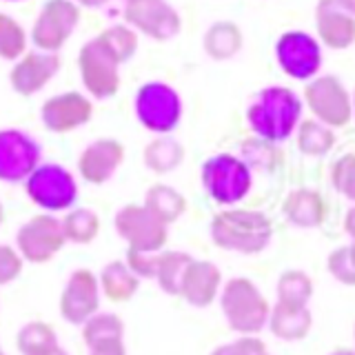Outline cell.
<instances>
[{"label":"cell","instance_id":"obj_12","mask_svg":"<svg viewBox=\"0 0 355 355\" xmlns=\"http://www.w3.org/2000/svg\"><path fill=\"white\" fill-rule=\"evenodd\" d=\"M100 277L89 269H78L69 275L60 293V315L64 322L85 327L100 309Z\"/></svg>","mask_w":355,"mask_h":355},{"label":"cell","instance_id":"obj_10","mask_svg":"<svg viewBox=\"0 0 355 355\" xmlns=\"http://www.w3.org/2000/svg\"><path fill=\"white\" fill-rule=\"evenodd\" d=\"M27 196L44 211H64L78 198L73 175L60 164H40L27 178Z\"/></svg>","mask_w":355,"mask_h":355},{"label":"cell","instance_id":"obj_50","mask_svg":"<svg viewBox=\"0 0 355 355\" xmlns=\"http://www.w3.org/2000/svg\"><path fill=\"white\" fill-rule=\"evenodd\" d=\"M353 107H355V98H353Z\"/></svg>","mask_w":355,"mask_h":355},{"label":"cell","instance_id":"obj_14","mask_svg":"<svg viewBox=\"0 0 355 355\" xmlns=\"http://www.w3.org/2000/svg\"><path fill=\"white\" fill-rule=\"evenodd\" d=\"M40 144L18 129L0 133V178L5 182H20L38 169Z\"/></svg>","mask_w":355,"mask_h":355},{"label":"cell","instance_id":"obj_24","mask_svg":"<svg viewBox=\"0 0 355 355\" xmlns=\"http://www.w3.org/2000/svg\"><path fill=\"white\" fill-rule=\"evenodd\" d=\"M242 29L231 20H218L214 22L202 38V47L207 51L209 58H214L218 62L233 58L242 49Z\"/></svg>","mask_w":355,"mask_h":355},{"label":"cell","instance_id":"obj_49","mask_svg":"<svg viewBox=\"0 0 355 355\" xmlns=\"http://www.w3.org/2000/svg\"><path fill=\"white\" fill-rule=\"evenodd\" d=\"M353 336H355V327H353Z\"/></svg>","mask_w":355,"mask_h":355},{"label":"cell","instance_id":"obj_18","mask_svg":"<svg viewBox=\"0 0 355 355\" xmlns=\"http://www.w3.org/2000/svg\"><path fill=\"white\" fill-rule=\"evenodd\" d=\"M60 69L58 53L47 51H33L25 53L14 64V69L9 73V83L14 87V92L20 96H33L47 85L51 78Z\"/></svg>","mask_w":355,"mask_h":355},{"label":"cell","instance_id":"obj_34","mask_svg":"<svg viewBox=\"0 0 355 355\" xmlns=\"http://www.w3.org/2000/svg\"><path fill=\"white\" fill-rule=\"evenodd\" d=\"M100 36L107 40V44L118 53V58L122 62L131 60L133 53L138 49V33L127 25H114V27L105 29Z\"/></svg>","mask_w":355,"mask_h":355},{"label":"cell","instance_id":"obj_15","mask_svg":"<svg viewBox=\"0 0 355 355\" xmlns=\"http://www.w3.org/2000/svg\"><path fill=\"white\" fill-rule=\"evenodd\" d=\"M125 20L153 40H169L178 36L182 27L178 11L166 0H140V3L127 5Z\"/></svg>","mask_w":355,"mask_h":355},{"label":"cell","instance_id":"obj_23","mask_svg":"<svg viewBox=\"0 0 355 355\" xmlns=\"http://www.w3.org/2000/svg\"><path fill=\"white\" fill-rule=\"evenodd\" d=\"M140 286V277L129 269L127 262L114 260L109 262L103 271H100V288L107 295L109 302H129V300L136 295Z\"/></svg>","mask_w":355,"mask_h":355},{"label":"cell","instance_id":"obj_8","mask_svg":"<svg viewBox=\"0 0 355 355\" xmlns=\"http://www.w3.org/2000/svg\"><path fill=\"white\" fill-rule=\"evenodd\" d=\"M80 20V9L71 0H47L33 22L31 40L40 51L55 53L69 40Z\"/></svg>","mask_w":355,"mask_h":355},{"label":"cell","instance_id":"obj_47","mask_svg":"<svg viewBox=\"0 0 355 355\" xmlns=\"http://www.w3.org/2000/svg\"><path fill=\"white\" fill-rule=\"evenodd\" d=\"M351 247H353V253H355V242H351Z\"/></svg>","mask_w":355,"mask_h":355},{"label":"cell","instance_id":"obj_45","mask_svg":"<svg viewBox=\"0 0 355 355\" xmlns=\"http://www.w3.org/2000/svg\"><path fill=\"white\" fill-rule=\"evenodd\" d=\"M47 355H69V353H67L62 347H58V349H53V351H49Z\"/></svg>","mask_w":355,"mask_h":355},{"label":"cell","instance_id":"obj_40","mask_svg":"<svg viewBox=\"0 0 355 355\" xmlns=\"http://www.w3.org/2000/svg\"><path fill=\"white\" fill-rule=\"evenodd\" d=\"M89 355H127L125 340H111V342L96 344V347H89Z\"/></svg>","mask_w":355,"mask_h":355},{"label":"cell","instance_id":"obj_7","mask_svg":"<svg viewBox=\"0 0 355 355\" xmlns=\"http://www.w3.org/2000/svg\"><path fill=\"white\" fill-rule=\"evenodd\" d=\"M116 231L127 242V249L160 253L169 238V225L144 205H127L116 214Z\"/></svg>","mask_w":355,"mask_h":355},{"label":"cell","instance_id":"obj_38","mask_svg":"<svg viewBox=\"0 0 355 355\" xmlns=\"http://www.w3.org/2000/svg\"><path fill=\"white\" fill-rule=\"evenodd\" d=\"M266 351L264 342L255 336H240L229 344H220L209 355H262Z\"/></svg>","mask_w":355,"mask_h":355},{"label":"cell","instance_id":"obj_27","mask_svg":"<svg viewBox=\"0 0 355 355\" xmlns=\"http://www.w3.org/2000/svg\"><path fill=\"white\" fill-rule=\"evenodd\" d=\"M16 347L22 355H47L49 351L58 349V336H55L53 327L47 322L36 320L27 322L25 327L18 331L16 336Z\"/></svg>","mask_w":355,"mask_h":355},{"label":"cell","instance_id":"obj_22","mask_svg":"<svg viewBox=\"0 0 355 355\" xmlns=\"http://www.w3.org/2000/svg\"><path fill=\"white\" fill-rule=\"evenodd\" d=\"M311 327H313V315H311L309 306H291L275 302V306L271 309L269 329L277 340L300 342L311 333Z\"/></svg>","mask_w":355,"mask_h":355},{"label":"cell","instance_id":"obj_46","mask_svg":"<svg viewBox=\"0 0 355 355\" xmlns=\"http://www.w3.org/2000/svg\"><path fill=\"white\" fill-rule=\"evenodd\" d=\"M127 5H133V3H140V0H125Z\"/></svg>","mask_w":355,"mask_h":355},{"label":"cell","instance_id":"obj_1","mask_svg":"<svg viewBox=\"0 0 355 355\" xmlns=\"http://www.w3.org/2000/svg\"><path fill=\"white\" fill-rule=\"evenodd\" d=\"M302 116V100L288 87H266L247 109L249 127L266 142L286 140Z\"/></svg>","mask_w":355,"mask_h":355},{"label":"cell","instance_id":"obj_30","mask_svg":"<svg viewBox=\"0 0 355 355\" xmlns=\"http://www.w3.org/2000/svg\"><path fill=\"white\" fill-rule=\"evenodd\" d=\"M333 144H336V136H333L331 127L322 125L320 120H302L297 129V147L304 155H327Z\"/></svg>","mask_w":355,"mask_h":355},{"label":"cell","instance_id":"obj_19","mask_svg":"<svg viewBox=\"0 0 355 355\" xmlns=\"http://www.w3.org/2000/svg\"><path fill=\"white\" fill-rule=\"evenodd\" d=\"M315 29L320 40L331 49H347L355 42V16L340 5V0H320Z\"/></svg>","mask_w":355,"mask_h":355},{"label":"cell","instance_id":"obj_29","mask_svg":"<svg viewBox=\"0 0 355 355\" xmlns=\"http://www.w3.org/2000/svg\"><path fill=\"white\" fill-rule=\"evenodd\" d=\"M277 302L291 306H309L313 297V280L300 269H288L277 277Z\"/></svg>","mask_w":355,"mask_h":355},{"label":"cell","instance_id":"obj_25","mask_svg":"<svg viewBox=\"0 0 355 355\" xmlns=\"http://www.w3.org/2000/svg\"><path fill=\"white\" fill-rule=\"evenodd\" d=\"M142 158L149 171L162 175V173L173 171L175 166H180L184 162V147L175 138L160 136L144 147Z\"/></svg>","mask_w":355,"mask_h":355},{"label":"cell","instance_id":"obj_51","mask_svg":"<svg viewBox=\"0 0 355 355\" xmlns=\"http://www.w3.org/2000/svg\"><path fill=\"white\" fill-rule=\"evenodd\" d=\"M9 3H14V0H9Z\"/></svg>","mask_w":355,"mask_h":355},{"label":"cell","instance_id":"obj_17","mask_svg":"<svg viewBox=\"0 0 355 355\" xmlns=\"http://www.w3.org/2000/svg\"><path fill=\"white\" fill-rule=\"evenodd\" d=\"M125 162V147L114 138H100L92 142L78 158V171L89 184H105L114 178L118 166Z\"/></svg>","mask_w":355,"mask_h":355},{"label":"cell","instance_id":"obj_16","mask_svg":"<svg viewBox=\"0 0 355 355\" xmlns=\"http://www.w3.org/2000/svg\"><path fill=\"white\" fill-rule=\"evenodd\" d=\"M94 116V105L87 96L78 92L58 94L44 100L40 109L42 125L53 133H67L83 127Z\"/></svg>","mask_w":355,"mask_h":355},{"label":"cell","instance_id":"obj_32","mask_svg":"<svg viewBox=\"0 0 355 355\" xmlns=\"http://www.w3.org/2000/svg\"><path fill=\"white\" fill-rule=\"evenodd\" d=\"M64 236L73 244H89L98 238L100 233V218L92 209H73L62 220Z\"/></svg>","mask_w":355,"mask_h":355},{"label":"cell","instance_id":"obj_28","mask_svg":"<svg viewBox=\"0 0 355 355\" xmlns=\"http://www.w3.org/2000/svg\"><path fill=\"white\" fill-rule=\"evenodd\" d=\"M191 260H193L191 255L184 251H160L155 282L160 284V288L166 295H180L182 277Z\"/></svg>","mask_w":355,"mask_h":355},{"label":"cell","instance_id":"obj_41","mask_svg":"<svg viewBox=\"0 0 355 355\" xmlns=\"http://www.w3.org/2000/svg\"><path fill=\"white\" fill-rule=\"evenodd\" d=\"M344 231H347V233H349V238L355 242V207L349 209L347 218H344Z\"/></svg>","mask_w":355,"mask_h":355},{"label":"cell","instance_id":"obj_44","mask_svg":"<svg viewBox=\"0 0 355 355\" xmlns=\"http://www.w3.org/2000/svg\"><path fill=\"white\" fill-rule=\"evenodd\" d=\"M340 5L347 9V11H351V14L355 16V0H340Z\"/></svg>","mask_w":355,"mask_h":355},{"label":"cell","instance_id":"obj_35","mask_svg":"<svg viewBox=\"0 0 355 355\" xmlns=\"http://www.w3.org/2000/svg\"><path fill=\"white\" fill-rule=\"evenodd\" d=\"M329 273L344 286H355V253L353 247H338L336 251H331L327 260Z\"/></svg>","mask_w":355,"mask_h":355},{"label":"cell","instance_id":"obj_43","mask_svg":"<svg viewBox=\"0 0 355 355\" xmlns=\"http://www.w3.org/2000/svg\"><path fill=\"white\" fill-rule=\"evenodd\" d=\"M329 355H355V349H349V347H338V349H333Z\"/></svg>","mask_w":355,"mask_h":355},{"label":"cell","instance_id":"obj_48","mask_svg":"<svg viewBox=\"0 0 355 355\" xmlns=\"http://www.w3.org/2000/svg\"><path fill=\"white\" fill-rule=\"evenodd\" d=\"M262 355H271V353H266V351H264V353H262Z\"/></svg>","mask_w":355,"mask_h":355},{"label":"cell","instance_id":"obj_31","mask_svg":"<svg viewBox=\"0 0 355 355\" xmlns=\"http://www.w3.org/2000/svg\"><path fill=\"white\" fill-rule=\"evenodd\" d=\"M83 340L87 349L94 347V344H103L111 340H125V322L116 313H96L83 327Z\"/></svg>","mask_w":355,"mask_h":355},{"label":"cell","instance_id":"obj_9","mask_svg":"<svg viewBox=\"0 0 355 355\" xmlns=\"http://www.w3.org/2000/svg\"><path fill=\"white\" fill-rule=\"evenodd\" d=\"M304 100L322 125L344 127L353 116V103L349 92L336 76H320L311 80L304 89Z\"/></svg>","mask_w":355,"mask_h":355},{"label":"cell","instance_id":"obj_21","mask_svg":"<svg viewBox=\"0 0 355 355\" xmlns=\"http://www.w3.org/2000/svg\"><path fill=\"white\" fill-rule=\"evenodd\" d=\"M282 211L291 225L302 229H313L324 222L327 205L324 198L318 191H313V189H295V191L286 196Z\"/></svg>","mask_w":355,"mask_h":355},{"label":"cell","instance_id":"obj_3","mask_svg":"<svg viewBox=\"0 0 355 355\" xmlns=\"http://www.w3.org/2000/svg\"><path fill=\"white\" fill-rule=\"evenodd\" d=\"M220 309L231 331L240 336H258L269 324L273 306L249 277H231L222 286Z\"/></svg>","mask_w":355,"mask_h":355},{"label":"cell","instance_id":"obj_4","mask_svg":"<svg viewBox=\"0 0 355 355\" xmlns=\"http://www.w3.org/2000/svg\"><path fill=\"white\" fill-rule=\"evenodd\" d=\"M122 60L118 53L107 44V40L100 36L83 44L78 53V67H80L83 85L89 94L98 100L114 98L120 89V73L118 67Z\"/></svg>","mask_w":355,"mask_h":355},{"label":"cell","instance_id":"obj_36","mask_svg":"<svg viewBox=\"0 0 355 355\" xmlns=\"http://www.w3.org/2000/svg\"><path fill=\"white\" fill-rule=\"evenodd\" d=\"M331 182L347 200L355 202V155H342V158L333 164Z\"/></svg>","mask_w":355,"mask_h":355},{"label":"cell","instance_id":"obj_39","mask_svg":"<svg viewBox=\"0 0 355 355\" xmlns=\"http://www.w3.org/2000/svg\"><path fill=\"white\" fill-rule=\"evenodd\" d=\"M22 262H25V258L20 255V251L9 247V244H3L0 247V284L14 282L22 273Z\"/></svg>","mask_w":355,"mask_h":355},{"label":"cell","instance_id":"obj_20","mask_svg":"<svg viewBox=\"0 0 355 355\" xmlns=\"http://www.w3.org/2000/svg\"><path fill=\"white\" fill-rule=\"evenodd\" d=\"M222 293V273L214 262L191 260L187 266L180 297L196 309H207Z\"/></svg>","mask_w":355,"mask_h":355},{"label":"cell","instance_id":"obj_42","mask_svg":"<svg viewBox=\"0 0 355 355\" xmlns=\"http://www.w3.org/2000/svg\"><path fill=\"white\" fill-rule=\"evenodd\" d=\"M76 3L83 5V7H103L109 3V0H76Z\"/></svg>","mask_w":355,"mask_h":355},{"label":"cell","instance_id":"obj_33","mask_svg":"<svg viewBox=\"0 0 355 355\" xmlns=\"http://www.w3.org/2000/svg\"><path fill=\"white\" fill-rule=\"evenodd\" d=\"M27 49V36L20 22L11 16H0V55L5 60H18Z\"/></svg>","mask_w":355,"mask_h":355},{"label":"cell","instance_id":"obj_11","mask_svg":"<svg viewBox=\"0 0 355 355\" xmlns=\"http://www.w3.org/2000/svg\"><path fill=\"white\" fill-rule=\"evenodd\" d=\"M67 242L62 220L49 214H40L27 220L16 233V244L20 255L31 264H44L58 253Z\"/></svg>","mask_w":355,"mask_h":355},{"label":"cell","instance_id":"obj_2","mask_svg":"<svg viewBox=\"0 0 355 355\" xmlns=\"http://www.w3.org/2000/svg\"><path fill=\"white\" fill-rule=\"evenodd\" d=\"M209 231L216 247L233 253L255 255L269 247L273 225L262 211L227 209L214 216Z\"/></svg>","mask_w":355,"mask_h":355},{"label":"cell","instance_id":"obj_37","mask_svg":"<svg viewBox=\"0 0 355 355\" xmlns=\"http://www.w3.org/2000/svg\"><path fill=\"white\" fill-rule=\"evenodd\" d=\"M158 260L160 253H144V251H133L127 249V264L129 269L136 273L142 280H155V273H158Z\"/></svg>","mask_w":355,"mask_h":355},{"label":"cell","instance_id":"obj_5","mask_svg":"<svg viewBox=\"0 0 355 355\" xmlns=\"http://www.w3.org/2000/svg\"><path fill=\"white\" fill-rule=\"evenodd\" d=\"M202 184L218 205H238L251 189V171L236 155L218 153L202 164Z\"/></svg>","mask_w":355,"mask_h":355},{"label":"cell","instance_id":"obj_13","mask_svg":"<svg viewBox=\"0 0 355 355\" xmlns=\"http://www.w3.org/2000/svg\"><path fill=\"white\" fill-rule=\"evenodd\" d=\"M275 58L286 76L309 80L320 71L322 51L318 40L306 31H286L275 42Z\"/></svg>","mask_w":355,"mask_h":355},{"label":"cell","instance_id":"obj_6","mask_svg":"<svg viewBox=\"0 0 355 355\" xmlns=\"http://www.w3.org/2000/svg\"><path fill=\"white\" fill-rule=\"evenodd\" d=\"M136 116L144 129L166 136L182 118V100L173 87L151 80L136 94Z\"/></svg>","mask_w":355,"mask_h":355},{"label":"cell","instance_id":"obj_26","mask_svg":"<svg viewBox=\"0 0 355 355\" xmlns=\"http://www.w3.org/2000/svg\"><path fill=\"white\" fill-rule=\"evenodd\" d=\"M144 207L171 225L187 211V198L169 184H153L144 196Z\"/></svg>","mask_w":355,"mask_h":355}]
</instances>
